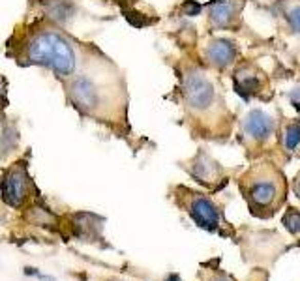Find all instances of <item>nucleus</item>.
Returning a JSON list of instances; mask_svg holds the SVG:
<instances>
[{"mask_svg": "<svg viewBox=\"0 0 300 281\" xmlns=\"http://www.w3.org/2000/svg\"><path fill=\"white\" fill-rule=\"evenodd\" d=\"M175 70L178 77L175 96L191 131L199 133L197 137L225 140L233 131L235 113L225 102L222 75L208 70L197 56L178 60Z\"/></svg>", "mask_w": 300, "mask_h": 281, "instance_id": "nucleus-1", "label": "nucleus"}, {"mask_svg": "<svg viewBox=\"0 0 300 281\" xmlns=\"http://www.w3.org/2000/svg\"><path fill=\"white\" fill-rule=\"evenodd\" d=\"M238 189L255 217L268 219L287 199V180L274 162L253 163L238 176Z\"/></svg>", "mask_w": 300, "mask_h": 281, "instance_id": "nucleus-2", "label": "nucleus"}, {"mask_svg": "<svg viewBox=\"0 0 300 281\" xmlns=\"http://www.w3.org/2000/svg\"><path fill=\"white\" fill-rule=\"evenodd\" d=\"M17 62L44 66L58 77H71L77 68V53L62 32L55 28H36L23 39Z\"/></svg>", "mask_w": 300, "mask_h": 281, "instance_id": "nucleus-3", "label": "nucleus"}, {"mask_svg": "<svg viewBox=\"0 0 300 281\" xmlns=\"http://www.w3.org/2000/svg\"><path fill=\"white\" fill-rule=\"evenodd\" d=\"M236 140L244 146L248 156L253 157L270 148L272 140L276 139L278 118L263 107H251L236 120Z\"/></svg>", "mask_w": 300, "mask_h": 281, "instance_id": "nucleus-4", "label": "nucleus"}, {"mask_svg": "<svg viewBox=\"0 0 300 281\" xmlns=\"http://www.w3.org/2000/svg\"><path fill=\"white\" fill-rule=\"evenodd\" d=\"M231 81L233 90L242 102L268 103L274 99L272 81L255 58H240L231 70Z\"/></svg>", "mask_w": 300, "mask_h": 281, "instance_id": "nucleus-5", "label": "nucleus"}, {"mask_svg": "<svg viewBox=\"0 0 300 281\" xmlns=\"http://www.w3.org/2000/svg\"><path fill=\"white\" fill-rule=\"evenodd\" d=\"M176 203L190 214L191 219L201 229L225 234L227 222L224 219V212L208 195L178 186L176 188Z\"/></svg>", "mask_w": 300, "mask_h": 281, "instance_id": "nucleus-6", "label": "nucleus"}, {"mask_svg": "<svg viewBox=\"0 0 300 281\" xmlns=\"http://www.w3.org/2000/svg\"><path fill=\"white\" fill-rule=\"evenodd\" d=\"M248 0H208L205 2V30L208 36L216 32H242L246 23L242 17Z\"/></svg>", "mask_w": 300, "mask_h": 281, "instance_id": "nucleus-7", "label": "nucleus"}, {"mask_svg": "<svg viewBox=\"0 0 300 281\" xmlns=\"http://www.w3.org/2000/svg\"><path fill=\"white\" fill-rule=\"evenodd\" d=\"M240 58H242V51H240L236 39L233 38H224V36L212 34L203 44L201 62L218 75L231 73V70L235 68Z\"/></svg>", "mask_w": 300, "mask_h": 281, "instance_id": "nucleus-8", "label": "nucleus"}, {"mask_svg": "<svg viewBox=\"0 0 300 281\" xmlns=\"http://www.w3.org/2000/svg\"><path fill=\"white\" fill-rule=\"evenodd\" d=\"M68 97L83 114H98L107 105L109 90L90 77H75L68 87Z\"/></svg>", "mask_w": 300, "mask_h": 281, "instance_id": "nucleus-9", "label": "nucleus"}, {"mask_svg": "<svg viewBox=\"0 0 300 281\" xmlns=\"http://www.w3.org/2000/svg\"><path fill=\"white\" fill-rule=\"evenodd\" d=\"M186 171L195 180L197 184L205 186L210 191H218L227 184L231 171L225 169L219 162H216L205 148H199L197 154L186 163Z\"/></svg>", "mask_w": 300, "mask_h": 281, "instance_id": "nucleus-10", "label": "nucleus"}, {"mask_svg": "<svg viewBox=\"0 0 300 281\" xmlns=\"http://www.w3.org/2000/svg\"><path fill=\"white\" fill-rule=\"evenodd\" d=\"M265 10L276 23L279 36L300 47V0H272Z\"/></svg>", "mask_w": 300, "mask_h": 281, "instance_id": "nucleus-11", "label": "nucleus"}, {"mask_svg": "<svg viewBox=\"0 0 300 281\" xmlns=\"http://www.w3.org/2000/svg\"><path fill=\"white\" fill-rule=\"evenodd\" d=\"M2 200L10 206H21L28 199V193L32 189V182L28 176L27 165L25 163H15L10 167L2 176Z\"/></svg>", "mask_w": 300, "mask_h": 281, "instance_id": "nucleus-12", "label": "nucleus"}, {"mask_svg": "<svg viewBox=\"0 0 300 281\" xmlns=\"http://www.w3.org/2000/svg\"><path fill=\"white\" fill-rule=\"evenodd\" d=\"M276 130V143L278 148L287 157H300V118H289L279 114Z\"/></svg>", "mask_w": 300, "mask_h": 281, "instance_id": "nucleus-13", "label": "nucleus"}, {"mask_svg": "<svg viewBox=\"0 0 300 281\" xmlns=\"http://www.w3.org/2000/svg\"><path fill=\"white\" fill-rule=\"evenodd\" d=\"M73 10H75V6H73L71 0H49V4H47L49 17L60 23L68 21L73 15Z\"/></svg>", "mask_w": 300, "mask_h": 281, "instance_id": "nucleus-14", "label": "nucleus"}, {"mask_svg": "<svg viewBox=\"0 0 300 281\" xmlns=\"http://www.w3.org/2000/svg\"><path fill=\"white\" fill-rule=\"evenodd\" d=\"M205 11V4L203 2H197V0H182L178 6H176V13L182 17H197Z\"/></svg>", "mask_w": 300, "mask_h": 281, "instance_id": "nucleus-15", "label": "nucleus"}, {"mask_svg": "<svg viewBox=\"0 0 300 281\" xmlns=\"http://www.w3.org/2000/svg\"><path fill=\"white\" fill-rule=\"evenodd\" d=\"M17 131L10 126H6L4 122H0V154L10 152V148L15 145Z\"/></svg>", "mask_w": 300, "mask_h": 281, "instance_id": "nucleus-16", "label": "nucleus"}, {"mask_svg": "<svg viewBox=\"0 0 300 281\" xmlns=\"http://www.w3.org/2000/svg\"><path fill=\"white\" fill-rule=\"evenodd\" d=\"M282 223H284L285 227L289 229L291 233L300 234V212L298 210H295V208H289V210L284 214V217H282Z\"/></svg>", "mask_w": 300, "mask_h": 281, "instance_id": "nucleus-17", "label": "nucleus"}, {"mask_svg": "<svg viewBox=\"0 0 300 281\" xmlns=\"http://www.w3.org/2000/svg\"><path fill=\"white\" fill-rule=\"evenodd\" d=\"M287 99H289V103H291V107L293 109H296L300 113V83H296L295 87L291 88V90H287Z\"/></svg>", "mask_w": 300, "mask_h": 281, "instance_id": "nucleus-18", "label": "nucleus"}, {"mask_svg": "<svg viewBox=\"0 0 300 281\" xmlns=\"http://www.w3.org/2000/svg\"><path fill=\"white\" fill-rule=\"evenodd\" d=\"M6 107V79L0 77V109Z\"/></svg>", "mask_w": 300, "mask_h": 281, "instance_id": "nucleus-19", "label": "nucleus"}, {"mask_svg": "<svg viewBox=\"0 0 300 281\" xmlns=\"http://www.w3.org/2000/svg\"><path fill=\"white\" fill-rule=\"evenodd\" d=\"M293 189H295V195L298 197V200H300V171H298V174H296L295 178H293Z\"/></svg>", "mask_w": 300, "mask_h": 281, "instance_id": "nucleus-20", "label": "nucleus"}, {"mask_svg": "<svg viewBox=\"0 0 300 281\" xmlns=\"http://www.w3.org/2000/svg\"><path fill=\"white\" fill-rule=\"evenodd\" d=\"M208 281H229V279H227L225 276H214L212 279H208Z\"/></svg>", "mask_w": 300, "mask_h": 281, "instance_id": "nucleus-21", "label": "nucleus"}]
</instances>
